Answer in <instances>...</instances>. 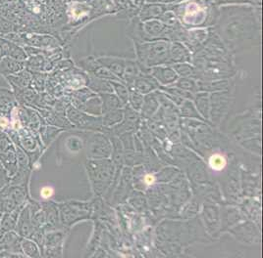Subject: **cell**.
Segmentation results:
<instances>
[{
    "mask_svg": "<svg viewBox=\"0 0 263 258\" xmlns=\"http://www.w3.org/2000/svg\"><path fill=\"white\" fill-rule=\"evenodd\" d=\"M221 15L220 30L217 33L223 37L226 47L231 51L243 49L249 41L259 32V24L255 23L254 13L250 7H227Z\"/></svg>",
    "mask_w": 263,
    "mask_h": 258,
    "instance_id": "6da1fadb",
    "label": "cell"
},
{
    "mask_svg": "<svg viewBox=\"0 0 263 258\" xmlns=\"http://www.w3.org/2000/svg\"><path fill=\"white\" fill-rule=\"evenodd\" d=\"M137 62L143 73H148L151 68L168 64L169 46L168 40L137 41L135 42Z\"/></svg>",
    "mask_w": 263,
    "mask_h": 258,
    "instance_id": "7a4b0ae2",
    "label": "cell"
},
{
    "mask_svg": "<svg viewBox=\"0 0 263 258\" xmlns=\"http://www.w3.org/2000/svg\"><path fill=\"white\" fill-rule=\"evenodd\" d=\"M87 171L93 193L100 197L109 190L116 175L120 173V168H116L115 163L109 159H88Z\"/></svg>",
    "mask_w": 263,
    "mask_h": 258,
    "instance_id": "3957f363",
    "label": "cell"
},
{
    "mask_svg": "<svg viewBox=\"0 0 263 258\" xmlns=\"http://www.w3.org/2000/svg\"><path fill=\"white\" fill-rule=\"evenodd\" d=\"M59 209L60 222L63 228H70L81 220H85L89 217L91 212L90 203L80 202H64L57 204Z\"/></svg>",
    "mask_w": 263,
    "mask_h": 258,
    "instance_id": "277c9868",
    "label": "cell"
},
{
    "mask_svg": "<svg viewBox=\"0 0 263 258\" xmlns=\"http://www.w3.org/2000/svg\"><path fill=\"white\" fill-rule=\"evenodd\" d=\"M233 95L229 90L209 93V120L213 126H219L227 117Z\"/></svg>",
    "mask_w": 263,
    "mask_h": 258,
    "instance_id": "5b68a950",
    "label": "cell"
},
{
    "mask_svg": "<svg viewBox=\"0 0 263 258\" xmlns=\"http://www.w3.org/2000/svg\"><path fill=\"white\" fill-rule=\"evenodd\" d=\"M65 116L73 127L85 130H102V117H96L78 110L74 106H69L66 109Z\"/></svg>",
    "mask_w": 263,
    "mask_h": 258,
    "instance_id": "8992f818",
    "label": "cell"
},
{
    "mask_svg": "<svg viewBox=\"0 0 263 258\" xmlns=\"http://www.w3.org/2000/svg\"><path fill=\"white\" fill-rule=\"evenodd\" d=\"M0 161L10 177L17 171V152L15 143L7 132L0 130Z\"/></svg>",
    "mask_w": 263,
    "mask_h": 258,
    "instance_id": "52a82bcc",
    "label": "cell"
},
{
    "mask_svg": "<svg viewBox=\"0 0 263 258\" xmlns=\"http://www.w3.org/2000/svg\"><path fill=\"white\" fill-rule=\"evenodd\" d=\"M111 154L112 144L105 134L95 132L88 135L87 155L89 160L109 159Z\"/></svg>",
    "mask_w": 263,
    "mask_h": 258,
    "instance_id": "ba28073f",
    "label": "cell"
},
{
    "mask_svg": "<svg viewBox=\"0 0 263 258\" xmlns=\"http://www.w3.org/2000/svg\"><path fill=\"white\" fill-rule=\"evenodd\" d=\"M201 218L206 233L211 236H219L221 232V213L216 203L205 201L202 204Z\"/></svg>",
    "mask_w": 263,
    "mask_h": 258,
    "instance_id": "9c48e42d",
    "label": "cell"
},
{
    "mask_svg": "<svg viewBox=\"0 0 263 258\" xmlns=\"http://www.w3.org/2000/svg\"><path fill=\"white\" fill-rule=\"evenodd\" d=\"M64 243V233L59 230L44 232L42 246V256L57 257L62 255Z\"/></svg>",
    "mask_w": 263,
    "mask_h": 258,
    "instance_id": "30bf717a",
    "label": "cell"
},
{
    "mask_svg": "<svg viewBox=\"0 0 263 258\" xmlns=\"http://www.w3.org/2000/svg\"><path fill=\"white\" fill-rule=\"evenodd\" d=\"M228 231L245 244H258L260 242L259 229L252 222L239 223L238 225L232 227V229H229Z\"/></svg>",
    "mask_w": 263,
    "mask_h": 258,
    "instance_id": "8fae6325",
    "label": "cell"
},
{
    "mask_svg": "<svg viewBox=\"0 0 263 258\" xmlns=\"http://www.w3.org/2000/svg\"><path fill=\"white\" fill-rule=\"evenodd\" d=\"M148 73L157 80L160 87L173 85L179 78V75L176 74L174 69L169 64H161L151 68Z\"/></svg>",
    "mask_w": 263,
    "mask_h": 258,
    "instance_id": "7c38bea8",
    "label": "cell"
},
{
    "mask_svg": "<svg viewBox=\"0 0 263 258\" xmlns=\"http://www.w3.org/2000/svg\"><path fill=\"white\" fill-rule=\"evenodd\" d=\"M21 239L15 231H10L0 236V251H7L15 257H26L21 248Z\"/></svg>",
    "mask_w": 263,
    "mask_h": 258,
    "instance_id": "4fadbf2b",
    "label": "cell"
},
{
    "mask_svg": "<svg viewBox=\"0 0 263 258\" xmlns=\"http://www.w3.org/2000/svg\"><path fill=\"white\" fill-rule=\"evenodd\" d=\"M43 212H44V220H45V231L51 230H59L61 225L60 216H59V209L57 204L51 201H44L41 203Z\"/></svg>",
    "mask_w": 263,
    "mask_h": 258,
    "instance_id": "5bb4252c",
    "label": "cell"
},
{
    "mask_svg": "<svg viewBox=\"0 0 263 258\" xmlns=\"http://www.w3.org/2000/svg\"><path fill=\"white\" fill-rule=\"evenodd\" d=\"M192 54L186 45L181 41H173L169 46L168 64L172 66L179 63H192Z\"/></svg>",
    "mask_w": 263,
    "mask_h": 258,
    "instance_id": "9a60e30c",
    "label": "cell"
},
{
    "mask_svg": "<svg viewBox=\"0 0 263 258\" xmlns=\"http://www.w3.org/2000/svg\"><path fill=\"white\" fill-rule=\"evenodd\" d=\"M134 89L143 95L148 94L160 89L157 80L149 73H141L134 81Z\"/></svg>",
    "mask_w": 263,
    "mask_h": 258,
    "instance_id": "2e32d148",
    "label": "cell"
},
{
    "mask_svg": "<svg viewBox=\"0 0 263 258\" xmlns=\"http://www.w3.org/2000/svg\"><path fill=\"white\" fill-rule=\"evenodd\" d=\"M189 165L190 178L193 182L196 183L197 185H206L210 183L206 165L204 162H202L198 158H196L195 161H190Z\"/></svg>",
    "mask_w": 263,
    "mask_h": 258,
    "instance_id": "e0dca14e",
    "label": "cell"
},
{
    "mask_svg": "<svg viewBox=\"0 0 263 258\" xmlns=\"http://www.w3.org/2000/svg\"><path fill=\"white\" fill-rule=\"evenodd\" d=\"M100 64L106 69H108L110 72L114 75H116L120 81H122L123 75H124V70H125V63L126 60L118 58V57H110V56H102L97 58Z\"/></svg>",
    "mask_w": 263,
    "mask_h": 258,
    "instance_id": "ac0fdd59",
    "label": "cell"
},
{
    "mask_svg": "<svg viewBox=\"0 0 263 258\" xmlns=\"http://www.w3.org/2000/svg\"><path fill=\"white\" fill-rule=\"evenodd\" d=\"M238 168L235 165H232L230 170L227 174L226 178V184H225V190L226 193L225 196L228 197L233 201L238 200V193L240 191L239 187V174H238Z\"/></svg>",
    "mask_w": 263,
    "mask_h": 258,
    "instance_id": "d6986e66",
    "label": "cell"
},
{
    "mask_svg": "<svg viewBox=\"0 0 263 258\" xmlns=\"http://www.w3.org/2000/svg\"><path fill=\"white\" fill-rule=\"evenodd\" d=\"M23 208L24 207H18L11 211L4 212V214L2 215L0 219V236H3L5 233H8L10 231H15L19 215Z\"/></svg>",
    "mask_w": 263,
    "mask_h": 258,
    "instance_id": "ffe728a7",
    "label": "cell"
},
{
    "mask_svg": "<svg viewBox=\"0 0 263 258\" xmlns=\"http://www.w3.org/2000/svg\"><path fill=\"white\" fill-rule=\"evenodd\" d=\"M230 82L228 79L217 80H198L197 79V92H218L229 90Z\"/></svg>",
    "mask_w": 263,
    "mask_h": 258,
    "instance_id": "44dd1931",
    "label": "cell"
},
{
    "mask_svg": "<svg viewBox=\"0 0 263 258\" xmlns=\"http://www.w3.org/2000/svg\"><path fill=\"white\" fill-rule=\"evenodd\" d=\"M25 68V62L18 61L11 57L4 56L0 60V75H4L5 77L8 75H16L22 72Z\"/></svg>",
    "mask_w": 263,
    "mask_h": 258,
    "instance_id": "7402d4cb",
    "label": "cell"
},
{
    "mask_svg": "<svg viewBox=\"0 0 263 258\" xmlns=\"http://www.w3.org/2000/svg\"><path fill=\"white\" fill-rule=\"evenodd\" d=\"M224 211V215H221V231L229 230L231 227L239 224L245 218L241 211L233 206L227 207Z\"/></svg>",
    "mask_w": 263,
    "mask_h": 258,
    "instance_id": "603a6c76",
    "label": "cell"
},
{
    "mask_svg": "<svg viewBox=\"0 0 263 258\" xmlns=\"http://www.w3.org/2000/svg\"><path fill=\"white\" fill-rule=\"evenodd\" d=\"M208 163L211 171L220 173L227 168L229 164V159L225 153L221 150H215L209 155Z\"/></svg>",
    "mask_w": 263,
    "mask_h": 258,
    "instance_id": "cb8c5ba5",
    "label": "cell"
},
{
    "mask_svg": "<svg viewBox=\"0 0 263 258\" xmlns=\"http://www.w3.org/2000/svg\"><path fill=\"white\" fill-rule=\"evenodd\" d=\"M159 107H160V104L155 92H151L143 96V106L140 112L143 118L151 119L158 111Z\"/></svg>",
    "mask_w": 263,
    "mask_h": 258,
    "instance_id": "d4e9b609",
    "label": "cell"
},
{
    "mask_svg": "<svg viewBox=\"0 0 263 258\" xmlns=\"http://www.w3.org/2000/svg\"><path fill=\"white\" fill-rule=\"evenodd\" d=\"M6 79L8 80L9 84L12 86L13 90L17 91V90H21V89L31 86L32 74L27 69H24L22 72L16 74V75L6 76Z\"/></svg>",
    "mask_w": 263,
    "mask_h": 258,
    "instance_id": "484cf974",
    "label": "cell"
},
{
    "mask_svg": "<svg viewBox=\"0 0 263 258\" xmlns=\"http://www.w3.org/2000/svg\"><path fill=\"white\" fill-rule=\"evenodd\" d=\"M18 105L16 97L9 89L0 88V114L10 116L13 109Z\"/></svg>",
    "mask_w": 263,
    "mask_h": 258,
    "instance_id": "4316f807",
    "label": "cell"
},
{
    "mask_svg": "<svg viewBox=\"0 0 263 258\" xmlns=\"http://www.w3.org/2000/svg\"><path fill=\"white\" fill-rule=\"evenodd\" d=\"M193 102L197 107L198 114L204 121H209V93L197 92L194 94Z\"/></svg>",
    "mask_w": 263,
    "mask_h": 258,
    "instance_id": "83f0119b",
    "label": "cell"
},
{
    "mask_svg": "<svg viewBox=\"0 0 263 258\" xmlns=\"http://www.w3.org/2000/svg\"><path fill=\"white\" fill-rule=\"evenodd\" d=\"M80 111H83L88 115L101 117L102 116V101L101 98L96 94L91 95L88 100L80 107Z\"/></svg>",
    "mask_w": 263,
    "mask_h": 258,
    "instance_id": "f1b7e54d",
    "label": "cell"
},
{
    "mask_svg": "<svg viewBox=\"0 0 263 258\" xmlns=\"http://www.w3.org/2000/svg\"><path fill=\"white\" fill-rule=\"evenodd\" d=\"M88 88L92 92L97 93H113V88L110 84L109 80L99 78L95 75H89L88 79Z\"/></svg>",
    "mask_w": 263,
    "mask_h": 258,
    "instance_id": "f546056e",
    "label": "cell"
},
{
    "mask_svg": "<svg viewBox=\"0 0 263 258\" xmlns=\"http://www.w3.org/2000/svg\"><path fill=\"white\" fill-rule=\"evenodd\" d=\"M99 97L102 101V115L110 111H115L124 107L120 99L114 93H100Z\"/></svg>",
    "mask_w": 263,
    "mask_h": 258,
    "instance_id": "4dcf8cb0",
    "label": "cell"
},
{
    "mask_svg": "<svg viewBox=\"0 0 263 258\" xmlns=\"http://www.w3.org/2000/svg\"><path fill=\"white\" fill-rule=\"evenodd\" d=\"M179 114L184 118H191V119H197L204 121V119L201 118V116L198 114L197 107L195 106L193 100L186 99L182 102V104L179 106Z\"/></svg>",
    "mask_w": 263,
    "mask_h": 258,
    "instance_id": "1f68e13d",
    "label": "cell"
},
{
    "mask_svg": "<svg viewBox=\"0 0 263 258\" xmlns=\"http://www.w3.org/2000/svg\"><path fill=\"white\" fill-rule=\"evenodd\" d=\"M21 248H22V252L25 254L26 257L34 258L42 256L41 248L32 239L22 238L21 239Z\"/></svg>",
    "mask_w": 263,
    "mask_h": 258,
    "instance_id": "d6a6232c",
    "label": "cell"
},
{
    "mask_svg": "<svg viewBox=\"0 0 263 258\" xmlns=\"http://www.w3.org/2000/svg\"><path fill=\"white\" fill-rule=\"evenodd\" d=\"M124 173L122 175V178L119 179L120 182L119 185L116 189V193H114V200H118L120 201V199H122L123 197H127L128 193H129V190H128V187L130 186V181H131V171L130 169L128 168H125L124 169Z\"/></svg>",
    "mask_w": 263,
    "mask_h": 258,
    "instance_id": "836d02e7",
    "label": "cell"
},
{
    "mask_svg": "<svg viewBox=\"0 0 263 258\" xmlns=\"http://www.w3.org/2000/svg\"><path fill=\"white\" fill-rule=\"evenodd\" d=\"M123 118H124L123 109L104 113L103 116H102L103 127H106V128L113 127L114 125L120 123L121 121L123 120Z\"/></svg>",
    "mask_w": 263,
    "mask_h": 258,
    "instance_id": "e575fe53",
    "label": "cell"
},
{
    "mask_svg": "<svg viewBox=\"0 0 263 258\" xmlns=\"http://www.w3.org/2000/svg\"><path fill=\"white\" fill-rule=\"evenodd\" d=\"M110 84L113 88V93L120 99L123 105H127L129 103V88L125 83L119 80H111Z\"/></svg>",
    "mask_w": 263,
    "mask_h": 258,
    "instance_id": "d590c367",
    "label": "cell"
},
{
    "mask_svg": "<svg viewBox=\"0 0 263 258\" xmlns=\"http://www.w3.org/2000/svg\"><path fill=\"white\" fill-rule=\"evenodd\" d=\"M179 77H194L196 78V68L191 63H179L171 66Z\"/></svg>",
    "mask_w": 263,
    "mask_h": 258,
    "instance_id": "8d00e7d4",
    "label": "cell"
},
{
    "mask_svg": "<svg viewBox=\"0 0 263 258\" xmlns=\"http://www.w3.org/2000/svg\"><path fill=\"white\" fill-rule=\"evenodd\" d=\"M180 171L174 168V167H166L158 171L157 174H155V179L157 183H167L169 181H173L179 176Z\"/></svg>",
    "mask_w": 263,
    "mask_h": 258,
    "instance_id": "74e56055",
    "label": "cell"
},
{
    "mask_svg": "<svg viewBox=\"0 0 263 258\" xmlns=\"http://www.w3.org/2000/svg\"><path fill=\"white\" fill-rule=\"evenodd\" d=\"M164 5H146L141 14V19L145 21L151 18L162 16L165 13Z\"/></svg>",
    "mask_w": 263,
    "mask_h": 258,
    "instance_id": "f35d334b",
    "label": "cell"
},
{
    "mask_svg": "<svg viewBox=\"0 0 263 258\" xmlns=\"http://www.w3.org/2000/svg\"><path fill=\"white\" fill-rule=\"evenodd\" d=\"M175 85L194 94L197 92V79L194 77H179Z\"/></svg>",
    "mask_w": 263,
    "mask_h": 258,
    "instance_id": "ab89813d",
    "label": "cell"
},
{
    "mask_svg": "<svg viewBox=\"0 0 263 258\" xmlns=\"http://www.w3.org/2000/svg\"><path fill=\"white\" fill-rule=\"evenodd\" d=\"M199 210V204H197L196 200H193L189 204H186L182 211H181V217L184 219H193L197 216Z\"/></svg>",
    "mask_w": 263,
    "mask_h": 258,
    "instance_id": "60d3db41",
    "label": "cell"
},
{
    "mask_svg": "<svg viewBox=\"0 0 263 258\" xmlns=\"http://www.w3.org/2000/svg\"><path fill=\"white\" fill-rule=\"evenodd\" d=\"M143 96L142 93L138 92L134 88L129 89V104L134 110L140 112L143 103Z\"/></svg>",
    "mask_w": 263,
    "mask_h": 258,
    "instance_id": "b9f144b4",
    "label": "cell"
},
{
    "mask_svg": "<svg viewBox=\"0 0 263 258\" xmlns=\"http://www.w3.org/2000/svg\"><path fill=\"white\" fill-rule=\"evenodd\" d=\"M10 180H11V177L9 176L8 172L4 168V166L0 161V190L5 186H7L8 184H10Z\"/></svg>",
    "mask_w": 263,
    "mask_h": 258,
    "instance_id": "7bdbcfd3",
    "label": "cell"
},
{
    "mask_svg": "<svg viewBox=\"0 0 263 258\" xmlns=\"http://www.w3.org/2000/svg\"><path fill=\"white\" fill-rule=\"evenodd\" d=\"M72 139H73L74 144L72 143L71 140H67V144H66L67 149L70 150V152H72V153H77L82 148V142L80 143V139L77 138V137H72Z\"/></svg>",
    "mask_w": 263,
    "mask_h": 258,
    "instance_id": "ee69618b",
    "label": "cell"
},
{
    "mask_svg": "<svg viewBox=\"0 0 263 258\" xmlns=\"http://www.w3.org/2000/svg\"><path fill=\"white\" fill-rule=\"evenodd\" d=\"M54 195V189L51 186H44L41 189V197L44 199V201L50 200Z\"/></svg>",
    "mask_w": 263,
    "mask_h": 258,
    "instance_id": "f6af8a7d",
    "label": "cell"
},
{
    "mask_svg": "<svg viewBox=\"0 0 263 258\" xmlns=\"http://www.w3.org/2000/svg\"><path fill=\"white\" fill-rule=\"evenodd\" d=\"M134 197H132L131 199V204H135V203H137V204H134V206L136 207V208H138V209H140V208H143V206H144V202H143V199L141 197V195H133Z\"/></svg>",
    "mask_w": 263,
    "mask_h": 258,
    "instance_id": "bcb514c9",
    "label": "cell"
},
{
    "mask_svg": "<svg viewBox=\"0 0 263 258\" xmlns=\"http://www.w3.org/2000/svg\"><path fill=\"white\" fill-rule=\"evenodd\" d=\"M4 212H5L4 204H3V200H2V197H1V193H0V219H1L2 215L4 214Z\"/></svg>",
    "mask_w": 263,
    "mask_h": 258,
    "instance_id": "7dc6e473",
    "label": "cell"
},
{
    "mask_svg": "<svg viewBox=\"0 0 263 258\" xmlns=\"http://www.w3.org/2000/svg\"><path fill=\"white\" fill-rule=\"evenodd\" d=\"M4 56H5L4 52H3V50H2V48H1V46H0V60H1Z\"/></svg>",
    "mask_w": 263,
    "mask_h": 258,
    "instance_id": "c3c4849f",
    "label": "cell"
}]
</instances>
